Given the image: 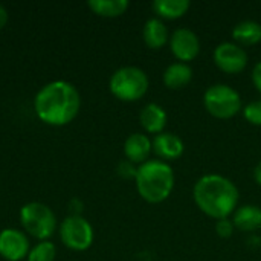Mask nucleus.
<instances>
[{"label": "nucleus", "mask_w": 261, "mask_h": 261, "mask_svg": "<svg viewBox=\"0 0 261 261\" xmlns=\"http://www.w3.org/2000/svg\"><path fill=\"white\" fill-rule=\"evenodd\" d=\"M34 107L43 122L49 125H66L76 118L81 98L73 84L67 81H52L38 90Z\"/></svg>", "instance_id": "nucleus-1"}, {"label": "nucleus", "mask_w": 261, "mask_h": 261, "mask_svg": "<svg viewBox=\"0 0 261 261\" xmlns=\"http://www.w3.org/2000/svg\"><path fill=\"white\" fill-rule=\"evenodd\" d=\"M193 197L202 213L211 219L220 220L228 219L236 211L239 190L225 176L206 174L196 182Z\"/></svg>", "instance_id": "nucleus-2"}, {"label": "nucleus", "mask_w": 261, "mask_h": 261, "mask_svg": "<svg viewBox=\"0 0 261 261\" xmlns=\"http://www.w3.org/2000/svg\"><path fill=\"white\" fill-rule=\"evenodd\" d=\"M135 182L136 190L144 200L148 203H161L168 199L174 188V171L164 161H147L138 167Z\"/></svg>", "instance_id": "nucleus-3"}, {"label": "nucleus", "mask_w": 261, "mask_h": 261, "mask_svg": "<svg viewBox=\"0 0 261 261\" xmlns=\"http://www.w3.org/2000/svg\"><path fill=\"white\" fill-rule=\"evenodd\" d=\"M110 92L121 101L133 102L141 99L148 90V76L147 73L135 66H125L118 69L109 83Z\"/></svg>", "instance_id": "nucleus-4"}, {"label": "nucleus", "mask_w": 261, "mask_h": 261, "mask_svg": "<svg viewBox=\"0 0 261 261\" xmlns=\"http://www.w3.org/2000/svg\"><path fill=\"white\" fill-rule=\"evenodd\" d=\"M20 222L26 232L41 242H46L57 229V217L54 211L40 202L26 203L20 211Z\"/></svg>", "instance_id": "nucleus-5"}, {"label": "nucleus", "mask_w": 261, "mask_h": 261, "mask_svg": "<svg viewBox=\"0 0 261 261\" xmlns=\"http://www.w3.org/2000/svg\"><path fill=\"white\" fill-rule=\"evenodd\" d=\"M203 104L208 113L219 119H229L242 110L240 93L226 84H214L206 89Z\"/></svg>", "instance_id": "nucleus-6"}, {"label": "nucleus", "mask_w": 261, "mask_h": 261, "mask_svg": "<svg viewBox=\"0 0 261 261\" xmlns=\"http://www.w3.org/2000/svg\"><path fill=\"white\" fill-rule=\"evenodd\" d=\"M60 237L66 248L86 251L93 242V228L83 216H69L60 225Z\"/></svg>", "instance_id": "nucleus-7"}, {"label": "nucleus", "mask_w": 261, "mask_h": 261, "mask_svg": "<svg viewBox=\"0 0 261 261\" xmlns=\"http://www.w3.org/2000/svg\"><path fill=\"white\" fill-rule=\"evenodd\" d=\"M214 63L225 73H240L248 66V54L237 43L225 41L214 49Z\"/></svg>", "instance_id": "nucleus-8"}, {"label": "nucleus", "mask_w": 261, "mask_h": 261, "mask_svg": "<svg viewBox=\"0 0 261 261\" xmlns=\"http://www.w3.org/2000/svg\"><path fill=\"white\" fill-rule=\"evenodd\" d=\"M170 49L180 63L188 64V61H193L199 55L200 40L191 29L179 28L170 37Z\"/></svg>", "instance_id": "nucleus-9"}, {"label": "nucleus", "mask_w": 261, "mask_h": 261, "mask_svg": "<svg viewBox=\"0 0 261 261\" xmlns=\"http://www.w3.org/2000/svg\"><path fill=\"white\" fill-rule=\"evenodd\" d=\"M29 252L28 237L18 229H3L0 232V255L8 261H20Z\"/></svg>", "instance_id": "nucleus-10"}, {"label": "nucleus", "mask_w": 261, "mask_h": 261, "mask_svg": "<svg viewBox=\"0 0 261 261\" xmlns=\"http://www.w3.org/2000/svg\"><path fill=\"white\" fill-rule=\"evenodd\" d=\"M153 142V151L159 158V161H176L184 154V142L182 139L168 132H162L154 136Z\"/></svg>", "instance_id": "nucleus-11"}, {"label": "nucleus", "mask_w": 261, "mask_h": 261, "mask_svg": "<svg viewBox=\"0 0 261 261\" xmlns=\"http://www.w3.org/2000/svg\"><path fill=\"white\" fill-rule=\"evenodd\" d=\"M153 151V142L147 135L142 133H133L125 139L124 144V154L127 161L133 162L135 165L145 164Z\"/></svg>", "instance_id": "nucleus-12"}, {"label": "nucleus", "mask_w": 261, "mask_h": 261, "mask_svg": "<svg viewBox=\"0 0 261 261\" xmlns=\"http://www.w3.org/2000/svg\"><path fill=\"white\" fill-rule=\"evenodd\" d=\"M139 122L147 133L159 135L164 132V128L167 125V113H165L164 107H161L159 104L150 102L142 107V110L139 113Z\"/></svg>", "instance_id": "nucleus-13"}, {"label": "nucleus", "mask_w": 261, "mask_h": 261, "mask_svg": "<svg viewBox=\"0 0 261 261\" xmlns=\"http://www.w3.org/2000/svg\"><path fill=\"white\" fill-rule=\"evenodd\" d=\"M234 226L243 232H254L261 228V208L257 205H243L234 211Z\"/></svg>", "instance_id": "nucleus-14"}, {"label": "nucleus", "mask_w": 261, "mask_h": 261, "mask_svg": "<svg viewBox=\"0 0 261 261\" xmlns=\"http://www.w3.org/2000/svg\"><path fill=\"white\" fill-rule=\"evenodd\" d=\"M162 80L168 89H173V90L182 89L188 86L190 81L193 80V69L187 63H180V61L173 63L165 69Z\"/></svg>", "instance_id": "nucleus-15"}, {"label": "nucleus", "mask_w": 261, "mask_h": 261, "mask_svg": "<svg viewBox=\"0 0 261 261\" xmlns=\"http://www.w3.org/2000/svg\"><path fill=\"white\" fill-rule=\"evenodd\" d=\"M232 38L239 46H254L261 41V24L255 20H243L234 26Z\"/></svg>", "instance_id": "nucleus-16"}, {"label": "nucleus", "mask_w": 261, "mask_h": 261, "mask_svg": "<svg viewBox=\"0 0 261 261\" xmlns=\"http://www.w3.org/2000/svg\"><path fill=\"white\" fill-rule=\"evenodd\" d=\"M144 41L150 49H161L168 41V29L161 18L147 20L144 31Z\"/></svg>", "instance_id": "nucleus-17"}, {"label": "nucleus", "mask_w": 261, "mask_h": 261, "mask_svg": "<svg viewBox=\"0 0 261 261\" xmlns=\"http://www.w3.org/2000/svg\"><path fill=\"white\" fill-rule=\"evenodd\" d=\"M190 9L188 0H154L153 2V11L167 20H174L187 14Z\"/></svg>", "instance_id": "nucleus-18"}, {"label": "nucleus", "mask_w": 261, "mask_h": 261, "mask_svg": "<svg viewBox=\"0 0 261 261\" xmlns=\"http://www.w3.org/2000/svg\"><path fill=\"white\" fill-rule=\"evenodd\" d=\"M87 5L96 15L109 18L122 15L128 8L127 0H90Z\"/></svg>", "instance_id": "nucleus-19"}, {"label": "nucleus", "mask_w": 261, "mask_h": 261, "mask_svg": "<svg viewBox=\"0 0 261 261\" xmlns=\"http://www.w3.org/2000/svg\"><path fill=\"white\" fill-rule=\"evenodd\" d=\"M57 255V248L50 242H40L28 254V261H54Z\"/></svg>", "instance_id": "nucleus-20"}, {"label": "nucleus", "mask_w": 261, "mask_h": 261, "mask_svg": "<svg viewBox=\"0 0 261 261\" xmlns=\"http://www.w3.org/2000/svg\"><path fill=\"white\" fill-rule=\"evenodd\" d=\"M243 116L252 125H261V99L252 101L243 107Z\"/></svg>", "instance_id": "nucleus-21"}, {"label": "nucleus", "mask_w": 261, "mask_h": 261, "mask_svg": "<svg viewBox=\"0 0 261 261\" xmlns=\"http://www.w3.org/2000/svg\"><path fill=\"white\" fill-rule=\"evenodd\" d=\"M234 229H236L234 222L229 220V219H220V220H217V223H216V232H217V236L222 237V239H229V237L232 236Z\"/></svg>", "instance_id": "nucleus-22"}, {"label": "nucleus", "mask_w": 261, "mask_h": 261, "mask_svg": "<svg viewBox=\"0 0 261 261\" xmlns=\"http://www.w3.org/2000/svg\"><path fill=\"white\" fill-rule=\"evenodd\" d=\"M136 173H138V168L130 161H124L118 167V174L124 179H136Z\"/></svg>", "instance_id": "nucleus-23"}, {"label": "nucleus", "mask_w": 261, "mask_h": 261, "mask_svg": "<svg viewBox=\"0 0 261 261\" xmlns=\"http://www.w3.org/2000/svg\"><path fill=\"white\" fill-rule=\"evenodd\" d=\"M252 83H254L255 89L261 93V61L257 63L252 69Z\"/></svg>", "instance_id": "nucleus-24"}, {"label": "nucleus", "mask_w": 261, "mask_h": 261, "mask_svg": "<svg viewBox=\"0 0 261 261\" xmlns=\"http://www.w3.org/2000/svg\"><path fill=\"white\" fill-rule=\"evenodd\" d=\"M6 23H8V11L0 5V29L5 28Z\"/></svg>", "instance_id": "nucleus-25"}, {"label": "nucleus", "mask_w": 261, "mask_h": 261, "mask_svg": "<svg viewBox=\"0 0 261 261\" xmlns=\"http://www.w3.org/2000/svg\"><path fill=\"white\" fill-rule=\"evenodd\" d=\"M254 180H255L258 185H261V162H258L257 167L254 168Z\"/></svg>", "instance_id": "nucleus-26"}]
</instances>
